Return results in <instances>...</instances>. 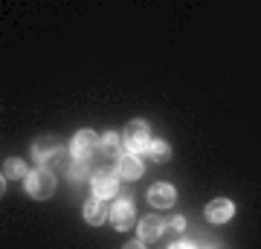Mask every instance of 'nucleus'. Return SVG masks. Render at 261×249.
Returning <instances> with one entry per match:
<instances>
[{"label": "nucleus", "mask_w": 261, "mask_h": 249, "mask_svg": "<svg viewBox=\"0 0 261 249\" xmlns=\"http://www.w3.org/2000/svg\"><path fill=\"white\" fill-rule=\"evenodd\" d=\"M56 174L47 171V168H35V171H29L27 180H23V188H27L29 197H35V200H47L56 194Z\"/></svg>", "instance_id": "nucleus-1"}, {"label": "nucleus", "mask_w": 261, "mask_h": 249, "mask_svg": "<svg viewBox=\"0 0 261 249\" xmlns=\"http://www.w3.org/2000/svg\"><path fill=\"white\" fill-rule=\"evenodd\" d=\"M168 249H195L192 243H186V240H177V243H171Z\"/></svg>", "instance_id": "nucleus-19"}, {"label": "nucleus", "mask_w": 261, "mask_h": 249, "mask_svg": "<svg viewBox=\"0 0 261 249\" xmlns=\"http://www.w3.org/2000/svg\"><path fill=\"white\" fill-rule=\"evenodd\" d=\"M119 180L122 177L113 171V168H99L93 177H90V185H93V197L99 200H108L113 194L119 191Z\"/></svg>", "instance_id": "nucleus-3"}, {"label": "nucleus", "mask_w": 261, "mask_h": 249, "mask_svg": "<svg viewBox=\"0 0 261 249\" xmlns=\"http://www.w3.org/2000/svg\"><path fill=\"white\" fill-rule=\"evenodd\" d=\"M58 151H61V142L56 136H38L32 142V159H35L38 165H44L47 159H53Z\"/></svg>", "instance_id": "nucleus-7"}, {"label": "nucleus", "mask_w": 261, "mask_h": 249, "mask_svg": "<svg viewBox=\"0 0 261 249\" xmlns=\"http://www.w3.org/2000/svg\"><path fill=\"white\" fill-rule=\"evenodd\" d=\"M105 217H111V209L105 206V200H99V197H90V200L84 203V220L90 223V226H102Z\"/></svg>", "instance_id": "nucleus-10"}, {"label": "nucleus", "mask_w": 261, "mask_h": 249, "mask_svg": "<svg viewBox=\"0 0 261 249\" xmlns=\"http://www.w3.org/2000/svg\"><path fill=\"white\" fill-rule=\"evenodd\" d=\"M134 220H137V214H134V203H130V197H119L116 203L111 206V223L113 229H130L134 226Z\"/></svg>", "instance_id": "nucleus-4"}, {"label": "nucleus", "mask_w": 261, "mask_h": 249, "mask_svg": "<svg viewBox=\"0 0 261 249\" xmlns=\"http://www.w3.org/2000/svg\"><path fill=\"white\" fill-rule=\"evenodd\" d=\"M125 148H128L130 154H142V151H148L151 148V128L145 125L142 119H134V122H128V128H125Z\"/></svg>", "instance_id": "nucleus-2"}, {"label": "nucleus", "mask_w": 261, "mask_h": 249, "mask_svg": "<svg viewBox=\"0 0 261 249\" xmlns=\"http://www.w3.org/2000/svg\"><path fill=\"white\" fill-rule=\"evenodd\" d=\"M137 229H140V240H142V243H151V240H157L160 235H163V229H166V220H163L160 214H145Z\"/></svg>", "instance_id": "nucleus-9"}, {"label": "nucleus", "mask_w": 261, "mask_h": 249, "mask_svg": "<svg viewBox=\"0 0 261 249\" xmlns=\"http://www.w3.org/2000/svg\"><path fill=\"white\" fill-rule=\"evenodd\" d=\"M168 154H171V151H168V142H163V139H154V142H151L148 157L154 159V162H166Z\"/></svg>", "instance_id": "nucleus-16"}, {"label": "nucleus", "mask_w": 261, "mask_h": 249, "mask_svg": "<svg viewBox=\"0 0 261 249\" xmlns=\"http://www.w3.org/2000/svg\"><path fill=\"white\" fill-rule=\"evenodd\" d=\"M206 220L209 223H226V220H232V214H235V203L232 200H226V197H215L212 203H206Z\"/></svg>", "instance_id": "nucleus-6"}, {"label": "nucleus", "mask_w": 261, "mask_h": 249, "mask_svg": "<svg viewBox=\"0 0 261 249\" xmlns=\"http://www.w3.org/2000/svg\"><path fill=\"white\" fill-rule=\"evenodd\" d=\"M122 142H125V139H122L119 133L108 130V133L99 139V157H122Z\"/></svg>", "instance_id": "nucleus-12"}, {"label": "nucleus", "mask_w": 261, "mask_h": 249, "mask_svg": "<svg viewBox=\"0 0 261 249\" xmlns=\"http://www.w3.org/2000/svg\"><path fill=\"white\" fill-rule=\"evenodd\" d=\"M67 177L73 180L75 185L79 183H84L87 177H90V168H87V159H75L73 165H70V171H67Z\"/></svg>", "instance_id": "nucleus-14"}, {"label": "nucleus", "mask_w": 261, "mask_h": 249, "mask_svg": "<svg viewBox=\"0 0 261 249\" xmlns=\"http://www.w3.org/2000/svg\"><path fill=\"white\" fill-rule=\"evenodd\" d=\"M96 148H99V136H96L93 130H79L70 142V157L73 159H87L93 154Z\"/></svg>", "instance_id": "nucleus-5"}, {"label": "nucleus", "mask_w": 261, "mask_h": 249, "mask_svg": "<svg viewBox=\"0 0 261 249\" xmlns=\"http://www.w3.org/2000/svg\"><path fill=\"white\" fill-rule=\"evenodd\" d=\"M9 180H27V165L20 159L3 162V183H9Z\"/></svg>", "instance_id": "nucleus-13"}, {"label": "nucleus", "mask_w": 261, "mask_h": 249, "mask_svg": "<svg viewBox=\"0 0 261 249\" xmlns=\"http://www.w3.org/2000/svg\"><path fill=\"white\" fill-rule=\"evenodd\" d=\"M122 249H145V243H142V240H130V243H125Z\"/></svg>", "instance_id": "nucleus-18"}, {"label": "nucleus", "mask_w": 261, "mask_h": 249, "mask_svg": "<svg viewBox=\"0 0 261 249\" xmlns=\"http://www.w3.org/2000/svg\"><path fill=\"white\" fill-rule=\"evenodd\" d=\"M174 200H177V191H174V185L168 183H154L148 188V203L154 206V209H168V206H174Z\"/></svg>", "instance_id": "nucleus-8"}, {"label": "nucleus", "mask_w": 261, "mask_h": 249, "mask_svg": "<svg viewBox=\"0 0 261 249\" xmlns=\"http://www.w3.org/2000/svg\"><path fill=\"white\" fill-rule=\"evenodd\" d=\"M116 174L122 177V180H140L142 177V162L134 154H122L119 162H116Z\"/></svg>", "instance_id": "nucleus-11"}, {"label": "nucleus", "mask_w": 261, "mask_h": 249, "mask_svg": "<svg viewBox=\"0 0 261 249\" xmlns=\"http://www.w3.org/2000/svg\"><path fill=\"white\" fill-rule=\"evenodd\" d=\"M171 229H174V232H183V229H186V220H183V217H174V220H171Z\"/></svg>", "instance_id": "nucleus-17"}, {"label": "nucleus", "mask_w": 261, "mask_h": 249, "mask_svg": "<svg viewBox=\"0 0 261 249\" xmlns=\"http://www.w3.org/2000/svg\"><path fill=\"white\" fill-rule=\"evenodd\" d=\"M70 159H73V157H67L64 151H58L56 157H53V159H47V162H44L41 168H47V171H70V165H73Z\"/></svg>", "instance_id": "nucleus-15"}]
</instances>
